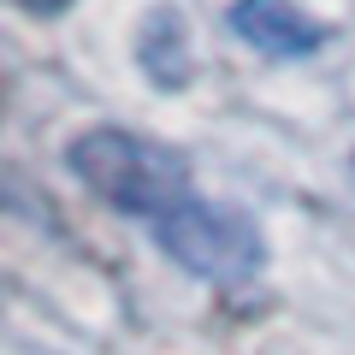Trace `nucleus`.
Listing matches in <instances>:
<instances>
[{"label":"nucleus","instance_id":"5","mask_svg":"<svg viewBox=\"0 0 355 355\" xmlns=\"http://www.w3.org/2000/svg\"><path fill=\"white\" fill-rule=\"evenodd\" d=\"M18 6H24V12H36V18H53V12H65L71 0H18Z\"/></svg>","mask_w":355,"mask_h":355},{"label":"nucleus","instance_id":"4","mask_svg":"<svg viewBox=\"0 0 355 355\" xmlns=\"http://www.w3.org/2000/svg\"><path fill=\"white\" fill-rule=\"evenodd\" d=\"M137 60L160 89H184L196 77V53H190V24L172 6H154L148 24L137 30Z\"/></svg>","mask_w":355,"mask_h":355},{"label":"nucleus","instance_id":"3","mask_svg":"<svg viewBox=\"0 0 355 355\" xmlns=\"http://www.w3.org/2000/svg\"><path fill=\"white\" fill-rule=\"evenodd\" d=\"M225 24L237 30V42H249L266 60H302L326 42V24L308 18L296 0H231Z\"/></svg>","mask_w":355,"mask_h":355},{"label":"nucleus","instance_id":"2","mask_svg":"<svg viewBox=\"0 0 355 355\" xmlns=\"http://www.w3.org/2000/svg\"><path fill=\"white\" fill-rule=\"evenodd\" d=\"M154 237L184 272H196L207 284H243L266 261L261 225L231 202H184L178 214H166L154 225Z\"/></svg>","mask_w":355,"mask_h":355},{"label":"nucleus","instance_id":"1","mask_svg":"<svg viewBox=\"0 0 355 355\" xmlns=\"http://www.w3.org/2000/svg\"><path fill=\"white\" fill-rule=\"evenodd\" d=\"M65 166L113 214H137L160 225L166 214H178L190 202V160L172 142L137 137V130H119V125H95L83 137H71Z\"/></svg>","mask_w":355,"mask_h":355}]
</instances>
